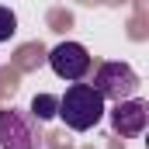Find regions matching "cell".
I'll list each match as a JSON object with an SVG mask.
<instances>
[{"label": "cell", "mask_w": 149, "mask_h": 149, "mask_svg": "<svg viewBox=\"0 0 149 149\" xmlns=\"http://www.w3.org/2000/svg\"><path fill=\"white\" fill-rule=\"evenodd\" d=\"M104 97L90 87V83H80L76 80L73 87H66V94L59 97V118L73 128V132H87V128H94L101 118H104Z\"/></svg>", "instance_id": "obj_1"}, {"label": "cell", "mask_w": 149, "mask_h": 149, "mask_svg": "<svg viewBox=\"0 0 149 149\" xmlns=\"http://www.w3.org/2000/svg\"><path fill=\"white\" fill-rule=\"evenodd\" d=\"M104 101H125V97H132L135 90H139V76L135 70L128 66V63H104L97 73H94V83H90Z\"/></svg>", "instance_id": "obj_2"}, {"label": "cell", "mask_w": 149, "mask_h": 149, "mask_svg": "<svg viewBox=\"0 0 149 149\" xmlns=\"http://www.w3.org/2000/svg\"><path fill=\"white\" fill-rule=\"evenodd\" d=\"M0 149H38L35 118L17 108L0 111Z\"/></svg>", "instance_id": "obj_3"}, {"label": "cell", "mask_w": 149, "mask_h": 149, "mask_svg": "<svg viewBox=\"0 0 149 149\" xmlns=\"http://www.w3.org/2000/svg\"><path fill=\"white\" fill-rule=\"evenodd\" d=\"M49 66H52V73L59 76V80H83V76L90 73V52L80 45V42H59L52 52H49Z\"/></svg>", "instance_id": "obj_4"}, {"label": "cell", "mask_w": 149, "mask_h": 149, "mask_svg": "<svg viewBox=\"0 0 149 149\" xmlns=\"http://www.w3.org/2000/svg\"><path fill=\"white\" fill-rule=\"evenodd\" d=\"M149 121V108L146 101H135V97H125L111 108V128L118 135H142Z\"/></svg>", "instance_id": "obj_5"}, {"label": "cell", "mask_w": 149, "mask_h": 149, "mask_svg": "<svg viewBox=\"0 0 149 149\" xmlns=\"http://www.w3.org/2000/svg\"><path fill=\"white\" fill-rule=\"evenodd\" d=\"M56 111H59V97H52V94H35V101H31V118L49 121V118H56Z\"/></svg>", "instance_id": "obj_6"}, {"label": "cell", "mask_w": 149, "mask_h": 149, "mask_svg": "<svg viewBox=\"0 0 149 149\" xmlns=\"http://www.w3.org/2000/svg\"><path fill=\"white\" fill-rule=\"evenodd\" d=\"M17 35V17L10 7H0V42H10Z\"/></svg>", "instance_id": "obj_7"}]
</instances>
